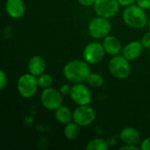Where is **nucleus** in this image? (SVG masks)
<instances>
[{
	"mask_svg": "<svg viewBox=\"0 0 150 150\" xmlns=\"http://www.w3.org/2000/svg\"><path fill=\"white\" fill-rule=\"evenodd\" d=\"M91 73L90 64L84 60H72L63 67V76L71 83H84Z\"/></svg>",
	"mask_w": 150,
	"mask_h": 150,
	"instance_id": "obj_1",
	"label": "nucleus"
},
{
	"mask_svg": "<svg viewBox=\"0 0 150 150\" xmlns=\"http://www.w3.org/2000/svg\"><path fill=\"white\" fill-rule=\"evenodd\" d=\"M122 18L127 26L134 29L144 28L148 25L149 20L146 10L140 7L137 4L125 7L122 12Z\"/></svg>",
	"mask_w": 150,
	"mask_h": 150,
	"instance_id": "obj_2",
	"label": "nucleus"
},
{
	"mask_svg": "<svg viewBox=\"0 0 150 150\" xmlns=\"http://www.w3.org/2000/svg\"><path fill=\"white\" fill-rule=\"evenodd\" d=\"M129 62L123 54L114 55L108 62V70L115 78L126 79L130 76L132 70Z\"/></svg>",
	"mask_w": 150,
	"mask_h": 150,
	"instance_id": "obj_3",
	"label": "nucleus"
},
{
	"mask_svg": "<svg viewBox=\"0 0 150 150\" xmlns=\"http://www.w3.org/2000/svg\"><path fill=\"white\" fill-rule=\"evenodd\" d=\"M39 88L38 80L35 76L26 73L21 75L17 82V89L19 95L24 98H33Z\"/></svg>",
	"mask_w": 150,
	"mask_h": 150,
	"instance_id": "obj_4",
	"label": "nucleus"
},
{
	"mask_svg": "<svg viewBox=\"0 0 150 150\" xmlns=\"http://www.w3.org/2000/svg\"><path fill=\"white\" fill-rule=\"evenodd\" d=\"M63 95L60 90L53 87L43 89L40 94L41 105L48 111H56L63 104Z\"/></svg>",
	"mask_w": 150,
	"mask_h": 150,
	"instance_id": "obj_5",
	"label": "nucleus"
},
{
	"mask_svg": "<svg viewBox=\"0 0 150 150\" xmlns=\"http://www.w3.org/2000/svg\"><path fill=\"white\" fill-rule=\"evenodd\" d=\"M111 29L112 25L109 18L99 16L91 19L88 25L90 35L96 40L105 39L107 35H109Z\"/></svg>",
	"mask_w": 150,
	"mask_h": 150,
	"instance_id": "obj_6",
	"label": "nucleus"
},
{
	"mask_svg": "<svg viewBox=\"0 0 150 150\" xmlns=\"http://www.w3.org/2000/svg\"><path fill=\"white\" fill-rule=\"evenodd\" d=\"M105 54L103 44L92 41L85 46L83 51V57L89 64H97L103 61Z\"/></svg>",
	"mask_w": 150,
	"mask_h": 150,
	"instance_id": "obj_7",
	"label": "nucleus"
},
{
	"mask_svg": "<svg viewBox=\"0 0 150 150\" xmlns=\"http://www.w3.org/2000/svg\"><path fill=\"white\" fill-rule=\"evenodd\" d=\"M120 6L118 0H96L93 4L94 11L98 16L109 19L117 15Z\"/></svg>",
	"mask_w": 150,
	"mask_h": 150,
	"instance_id": "obj_8",
	"label": "nucleus"
},
{
	"mask_svg": "<svg viewBox=\"0 0 150 150\" xmlns=\"http://www.w3.org/2000/svg\"><path fill=\"white\" fill-rule=\"evenodd\" d=\"M95 120L96 112L89 105H78L73 111V121L80 127H88L91 125Z\"/></svg>",
	"mask_w": 150,
	"mask_h": 150,
	"instance_id": "obj_9",
	"label": "nucleus"
},
{
	"mask_svg": "<svg viewBox=\"0 0 150 150\" xmlns=\"http://www.w3.org/2000/svg\"><path fill=\"white\" fill-rule=\"evenodd\" d=\"M70 98L77 105H86L91 102L92 94L90 88L83 83H74L71 88Z\"/></svg>",
	"mask_w": 150,
	"mask_h": 150,
	"instance_id": "obj_10",
	"label": "nucleus"
},
{
	"mask_svg": "<svg viewBox=\"0 0 150 150\" xmlns=\"http://www.w3.org/2000/svg\"><path fill=\"white\" fill-rule=\"evenodd\" d=\"M5 11L11 18L18 19L25 13V4L23 0H6Z\"/></svg>",
	"mask_w": 150,
	"mask_h": 150,
	"instance_id": "obj_11",
	"label": "nucleus"
},
{
	"mask_svg": "<svg viewBox=\"0 0 150 150\" xmlns=\"http://www.w3.org/2000/svg\"><path fill=\"white\" fill-rule=\"evenodd\" d=\"M143 47H143L142 41L133 40V41H130L128 44H127L124 47V48L122 50V54L128 61H130V62L134 61L141 56Z\"/></svg>",
	"mask_w": 150,
	"mask_h": 150,
	"instance_id": "obj_12",
	"label": "nucleus"
},
{
	"mask_svg": "<svg viewBox=\"0 0 150 150\" xmlns=\"http://www.w3.org/2000/svg\"><path fill=\"white\" fill-rule=\"evenodd\" d=\"M28 72L35 76H39L45 72L46 69V62L44 58L40 55L32 56L27 63Z\"/></svg>",
	"mask_w": 150,
	"mask_h": 150,
	"instance_id": "obj_13",
	"label": "nucleus"
},
{
	"mask_svg": "<svg viewBox=\"0 0 150 150\" xmlns=\"http://www.w3.org/2000/svg\"><path fill=\"white\" fill-rule=\"evenodd\" d=\"M103 40V46L107 54L112 56L120 54L121 51V42L116 36L109 34Z\"/></svg>",
	"mask_w": 150,
	"mask_h": 150,
	"instance_id": "obj_14",
	"label": "nucleus"
},
{
	"mask_svg": "<svg viewBox=\"0 0 150 150\" xmlns=\"http://www.w3.org/2000/svg\"><path fill=\"white\" fill-rule=\"evenodd\" d=\"M120 138L124 142V144L137 145L141 141V134L136 128L127 127L121 130L120 134Z\"/></svg>",
	"mask_w": 150,
	"mask_h": 150,
	"instance_id": "obj_15",
	"label": "nucleus"
},
{
	"mask_svg": "<svg viewBox=\"0 0 150 150\" xmlns=\"http://www.w3.org/2000/svg\"><path fill=\"white\" fill-rule=\"evenodd\" d=\"M54 117L60 124L66 125L73 120V112L68 106L62 105L54 111Z\"/></svg>",
	"mask_w": 150,
	"mask_h": 150,
	"instance_id": "obj_16",
	"label": "nucleus"
},
{
	"mask_svg": "<svg viewBox=\"0 0 150 150\" xmlns=\"http://www.w3.org/2000/svg\"><path fill=\"white\" fill-rule=\"evenodd\" d=\"M63 134L68 140L73 141L76 140L80 134V126L77 125L75 121H70L69 123L65 125L63 129Z\"/></svg>",
	"mask_w": 150,
	"mask_h": 150,
	"instance_id": "obj_17",
	"label": "nucleus"
},
{
	"mask_svg": "<svg viewBox=\"0 0 150 150\" xmlns=\"http://www.w3.org/2000/svg\"><path fill=\"white\" fill-rule=\"evenodd\" d=\"M87 150H108L109 149V144L108 142L102 139V138H95L91 140L87 145Z\"/></svg>",
	"mask_w": 150,
	"mask_h": 150,
	"instance_id": "obj_18",
	"label": "nucleus"
},
{
	"mask_svg": "<svg viewBox=\"0 0 150 150\" xmlns=\"http://www.w3.org/2000/svg\"><path fill=\"white\" fill-rule=\"evenodd\" d=\"M88 84L93 88H99L104 84V78L98 73H91L86 80Z\"/></svg>",
	"mask_w": 150,
	"mask_h": 150,
	"instance_id": "obj_19",
	"label": "nucleus"
},
{
	"mask_svg": "<svg viewBox=\"0 0 150 150\" xmlns=\"http://www.w3.org/2000/svg\"><path fill=\"white\" fill-rule=\"evenodd\" d=\"M37 80H38L39 87H40L42 89L48 88L53 83V77H52V76L49 75V74H47V73H43L40 76H39Z\"/></svg>",
	"mask_w": 150,
	"mask_h": 150,
	"instance_id": "obj_20",
	"label": "nucleus"
},
{
	"mask_svg": "<svg viewBox=\"0 0 150 150\" xmlns=\"http://www.w3.org/2000/svg\"><path fill=\"white\" fill-rule=\"evenodd\" d=\"M8 83V77L4 70L0 71V90H4Z\"/></svg>",
	"mask_w": 150,
	"mask_h": 150,
	"instance_id": "obj_21",
	"label": "nucleus"
},
{
	"mask_svg": "<svg viewBox=\"0 0 150 150\" xmlns=\"http://www.w3.org/2000/svg\"><path fill=\"white\" fill-rule=\"evenodd\" d=\"M141 41H142V43L145 48H149L150 49V31L144 33Z\"/></svg>",
	"mask_w": 150,
	"mask_h": 150,
	"instance_id": "obj_22",
	"label": "nucleus"
},
{
	"mask_svg": "<svg viewBox=\"0 0 150 150\" xmlns=\"http://www.w3.org/2000/svg\"><path fill=\"white\" fill-rule=\"evenodd\" d=\"M71 88L72 86L70 84H62L61 87H60V91L61 93L63 95V96H68V95H70V91H71Z\"/></svg>",
	"mask_w": 150,
	"mask_h": 150,
	"instance_id": "obj_23",
	"label": "nucleus"
},
{
	"mask_svg": "<svg viewBox=\"0 0 150 150\" xmlns=\"http://www.w3.org/2000/svg\"><path fill=\"white\" fill-rule=\"evenodd\" d=\"M136 4L144 10H150V0H136Z\"/></svg>",
	"mask_w": 150,
	"mask_h": 150,
	"instance_id": "obj_24",
	"label": "nucleus"
},
{
	"mask_svg": "<svg viewBox=\"0 0 150 150\" xmlns=\"http://www.w3.org/2000/svg\"><path fill=\"white\" fill-rule=\"evenodd\" d=\"M140 149L142 150H150V137L144 139L142 142Z\"/></svg>",
	"mask_w": 150,
	"mask_h": 150,
	"instance_id": "obj_25",
	"label": "nucleus"
},
{
	"mask_svg": "<svg viewBox=\"0 0 150 150\" xmlns=\"http://www.w3.org/2000/svg\"><path fill=\"white\" fill-rule=\"evenodd\" d=\"M96 0H77V2L79 3V4L85 6V7H89V6H92L94 4Z\"/></svg>",
	"mask_w": 150,
	"mask_h": 150,
	"instance_id": "obj_26",
	"label": "nucleus"
},
{
	"mask_svg": "<svg viewBox=\"0 0 150 150\" xmlns=\"http://www.w3.org/2000/svg\"><path fill=\"white\" fill-rule=\"evenodd\" d=\"M120 149L121 150H139V148L137 147V145H134V144H124L123 146H121L120 148Z\"/></svg>",
	"mask_w": 150,
	"mask_h": 150,
	"instance_id": "obj_27",
	"label": "nucleus"
},
{
	"mask_svg": "<svg viewBox=\"0 0 150 150\" xmlns=\"http://www.w3.org/2000/svg\"><path fill=\"white\" fill-rule=\"evenodd\" d=\"M118 2L120 3V6L127 7V6H129L131 4H134L136 2V0H118Z\"/></svg>",
	"mask_w": 150,
	"mask_h": 150,
	"instance_id": "obj_28",
	"label": "nucleus"
},
{
	"mask_svg": "<svg viewBox=\"0 0 150 150\" xmlns=\"http://www.w3.org/2000/svg\"><path fill=\"white\" fill-rule=\"evenodd\" d=\"M148 26H149V31H150V19L149 20V24H148Z\"/></svg>",
	"mask_w": 150,
	"mask_h": 150,
	"instance_id": "obj_29",
	"label": "nucleus"
}]
</instances>
